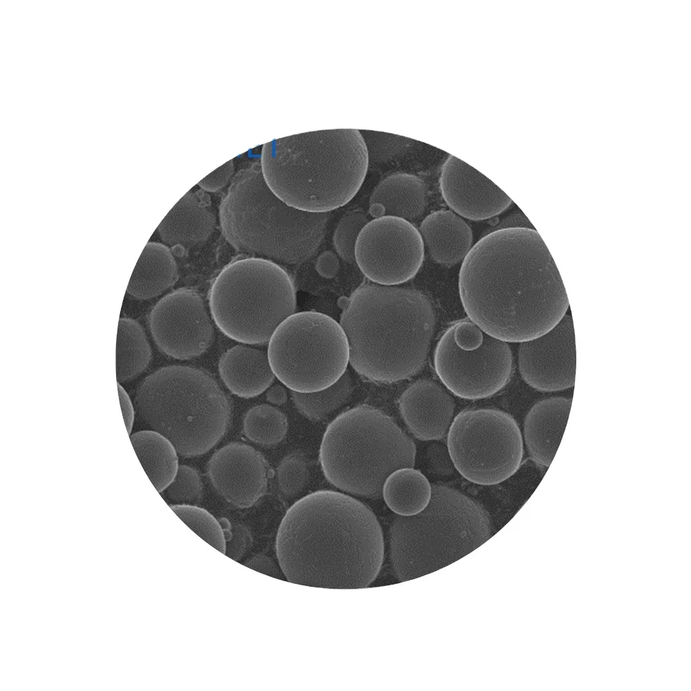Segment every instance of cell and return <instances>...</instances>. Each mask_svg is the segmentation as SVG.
<instances>
[{
	"mask_svg": "<svg viewBox=\"0 0 691 691\" xmlns=\"http://www.w3.org/2000/svg\"><path fill=\"white\" fill-rule=\"evenodd\" d=\"M266 399L273 404L281 405L285 404L287 401V392L282 386L276 384L267 390Z\"/></svg>",
	"mask_w": 691,
	"mask_h": 691,
	"instance_id": "38",
	"label": "cell"
},
{
	"mask_svg": "<svg viewBox=\"0 0 691 691\" xmlns=\"http://www.w3.org/2000/svg\"><path fill=\"white\" fill-rule=\"evenodd\" d=\"M576 357L573 319L566 314L547 333L521 342L518 350L520 374L536 390H563L574 386Z\"/></svg>",
	"mask_w": 691,
	"mask_h": 691,
	"instance_id": "15",
	"label": "cell"
},
{
	"mask_svg": "<svg viewBox=\"0 0 691 691\" xmlns=\"http://www.w3.org/2000/svg\"><path fill=\"white\" fill-rule=\"evenodd\" d=\"M234 173V163L231 160L218 167L198 182V185L207 191H217L223 189L229 182Z\"/></svg>",
	"mask_w": 691,
	"mask_h": 691,
	"instance_id": "35",
	"label": "cell"
},
{
	"mask_svg": "<svg viewBox=\"0 0 691 691\" xmlns=\"http://www.w3.org/2000/svg\"><path fill=\"white\" fill-rule=\"evenodd\" d=\"M427 200L424 182L417 176L396 173L381 180L375 188L370 204H381L385 216H394L410 221L423 214Z\"/></svg>",
	"mask_w": 691,
	"mask_h": 691,
	"instance_id": "24",
	"label": "cell"
},
{
	"mask_svg": "<svg viewBox=\"0 0 691 691\" xmlns=\"http://www.w3.org/2000/svg\"><path fill=\"white\" fill-rule=\"evenodd\" d=\"M369 213L375 218L385 216L384 207L379 203L370 204Z\"/></svg>",
	"mask_w": 691,
	"mask_h": 691,
	"instance_id": "41",
	"label": "cell"
},
{
	"mask_svg": "<svg viewBox=\"0 0 691 691\" xmlns=\"http://www.w3.org/2000/svg\"><path fill=\"white\" fill-rule=\"evenodd\" d=\"M174 513L211 546L226 553V539L218 521L207 510L190 504L170 505Z\"/></svg>",
	"mask_w": 691,
	"mask_h": 691,
	"instance_id": "30",
	"label": "cell"
},
{
	"mask_svg": "<svg viewBox=\"0 0 691 691\" xmlns=\"http://www.w3.org/2000/svg\"><path fill=\"white\" fill-rule=\"evenodd\" d=\"M416 446L381 410L360 405L338 415L327 427L319 448L325 477L348 493L378 498L395 471L413 468Z\"/></svg>",
	"mask_w": 691,
	"mask_h": 691,
	"instance_id": "7",
	"label": "cell"
},
{
	"mask_svg": "<svg viewBox=\"0 0 691 691\" xmlns=\"http://www.w3.org/2000/svg\"><path fill=\"white\" fill-rule=\"evenodd\" d=\"M167 496L179 504H189L200 500L202 482L197 471L181 465L171 483L164 490Z\"/></svg>",
	"mask_w": 691,
	"mask_h": 691,
	"instance_id": "33",
	"label": "cell"
},
{
	"mask_svg": "<svg viewBox=\"0 0 691 691\" xmlns=\"http://www.w3.org/2000/svg\"><path fill=\"white\" fill-rule=\"evenodd\" d=\"M207 471L218 493L240 508L252 507L264 495L269 474L261 453L239 442L230 443L216 451Z\"/></svg>",
	"mask_w": 691,
	"mask_h": 691,
	"instance_id": "16",
	"label": "cell"
},
{
	"mask_svg": "<svg viewBox=\"0 0 691 691\" xmlns=\"http://www.w3.org/2000/svg\"><path fill=\"white\" fill-rule=\"evenodd\" d=\"M215 224L209 196L201 190L189 191L169 211L157 229L167 244L190 247L205 241Z\"/></svg>",
	"mask_w": 691,
	"mask_h": 691,
	"instance_id": "20",
	"label": "cell"
},
{
	"mask_svg": "<svg viewBox=\"0 0 691 691\" xmlns=\"http://www.w3.org/2000/svg\"><path fill=\"white\" fill-rule=\"evenodd\" d=\"M285 415L278 408L261 404L250 408L243 420V431L251 441L262 445H276L286 435Z\"/></svg>",
	"mask_w": 691,
	"mask_h": 691,
	"instance_id": "29",
	"label": "cell"
},
{
	"mask_svg": "<svg viewBox=\"0 0 691 691\" xmlns=\"http://www.w3.org/2000/svg\"><path fill=\"white\" fill-rule=\"evenodd\" d=\"M458 284L469 319L506 342L547 333L569 307L556 263L531 228H504L482 238L464 259Z\"/></svg>",
	"mask_w": 691,
	"mask_h": 691,
	"instance_id": "1",
	"label": "cell"
},
{
	"mask_svg": "<svg viewBox=\"0 0 691 691\" xmlns=\"http://www.w3.org/2000/svg\"><path fill=\"white\" fill-rule=\"evenodd\" d=\"M353 386L349 372L330 387L312 392H291L292 399L297 410L305 417L313 421L327 418L344 405L350 397Z\"/></svg>",
	"mask_w": 691,
	"mask_h": 691,
	"instance_id": "28",
	"label": "cell"
},
{
	"mask_svg": "<svg viewBox=\"0 0 691 691\" xmlns=\"http://www.w3.org/2000/svg\"><path fill=\"white\" fill-rule=\"evenodd\" d=\"M247 565L251 568L258 567L256 570H258L260 568H263V567L262 573L269 575H270L269 573L274 574L276 569L274 565L272 562V560L265 556H255L249 562Z\"/></svg>",
	"mask_w": 691,
	"mask_h": 691,
	"instance_id": "39",
	"label": "cell"
},
{
	"mask_svg": "<svg viewBox=\"0 0 691 691\" xmlns=\"http://www.w3.org/2000/svg\"><path fill=\"white\" fill-rule=\"evenodd\" d=\"M430 500L420 513L397 515L389 536L390 556L402 580L416 560L434 545H475L487 540L491 525L486 510L450 487L433 484Z\"/></svg>",
	"mask_w": 691,
	"mask_h": 691,
	"instance_id": "10",
	"label": "cell"
},
{
	"mask_svg": "<svg viewBox=\"0 0 691 691\" xmlns=\"http://www.w3.org/2000/svg\"><path fill=\"white\" fill-rule=\"evenodd\" d=\"M231 529V536L226 545L225 554L237 560L252 545V536L248 529L244 525L234 522Z\"/></svg>",
	"mask_w": 691,
	"mask_h": 691,
	"instance_id": "34",
	"label": "cell"
},
{
	"mask_svg": "<svg viewBox=\"0 0 691 691\" xmlns=\"http://www.w3.org/2000/svg\"><path fill=\"white\" fill-rule=\"evenodd\" d=\"M209 303L225 334L243 343L261 344L294 314L296 290L290 276L275 263L243 258L220 272L211 285Z\"/></svg>",
	"mask_w": 691,
	"mask_h": 691,
	"instance_id": "8",
	"label": "cell"
},
{
	"mask_svg": "<svg viewBox=\"0 0 691 691\" xmlns=\"http://www.w3.org/2000/svg\"><path fill=\"white\" fill-rule=\"evenodd\" d=\"M447 446L457 471L477 484H499L513 475L523 457L521 431L513 417L492 408L460 412L448 431Z\"/></svg>",
	"mask_w": 691,
	"mask_h": 691,
	"instance_id": "11",
	"label": "cell"
},
{
	"mask_svg": "<svg viewBox=\"0 0 691 691\" xmlns=\"http://www.w3.org/2000/svg\"><path fill=\"white\" fill-rule=\"evenodd\" d=\"M276 552L290 583L362 589L381 569L384 542L381 525L367 505L338 491L319 490L286 511L277 532Z\"/></svg>",
	"mask_w": 691,
	"mask_h": 691,
	"instance_id": "2",
	"label": "cell"
},
{
	"mask_svg": "<svg viewBox=\"0 0 691 691\" xmlns=\"http://www.w3.org/2000/svg\"><path fill=\"white\" fill-rule=\"evenodd\" d=\"M277 484L287 497L299 494L306 485L310 471L305 457L300 453L286 455L277 467Z\"/></svg>",
	"mask_w": 691,
	"mask_h": 691,
	"instance_id": "32",
	"label": "cell"
},
{
	"mask_svg": "<svg viewBox=\"0 0 691 691\" xmlns=\"http://www.w3.org/2000/svg\"><path fill=\"white\" fill-rule=\"evenodd\" d=\"M431 493L428 479L419 470L406 467L395 471L386 478L381 495L393 512L411 516L427 507Z\"/></svg>",
	"mask_w": 691,
	"mask_h": 691,
	"instance_id": "26",
	"label": "cell"
},
{
	"mask_svg": "<svg viewBox=\"0 0 691 691\" xmlns=\"http://www.w3.org/2000/svg\"><path fill=\"white\" fill-rule=\"evenodd\" d=\"M117 389L123 418L128 433L130 435L131 434L135 417L133 406L129 395L123 387L119 384V383H117Z\"/></svg>",
	"mask_w": 691,
	"mask_h": 691,
	"instance_id": "37",
	"label": "cell"
},
{
	"mask_svg": "<svg viewBox=\"0 0 691 691\" xmlns=\"http://www.w3.org/2000/svg\"><path fill=\"white\" fill-rule=\"evenodd\" d=\"M571 399L551 397L537 402L524 422V437L532 460L549 467L556 453L567 423Z\"/></svg>",
	"mask_w": 691,
	"mask_h": 691,
	"instance_id": "19",
	"label": "cell"
},
{
	"mask_svg": "<svg viewBox=\"0 0 691 691\" xmlns=\"http://www.w3.org/2000/svg\"><path fill=\"white\" fill-rule=\"evenodd\" d=\"M502 225L504 228L525 227L533 229L531 223L523 214L513 215L504 220Z\"/></svg>",
	"mask_w": 691,
	"mask_h": 691,
	"instance_id": "40",
	"label": "cell"
},
{
	"mask_svg": "<svg viewBox=\"0 0 691 691\" xmlns=\"http://www.w3.org/2000/svg\"><path fill=\"white\" fill-rule=\"evenodd\" d=\"M329 214L294 208L268 187L254 164L234 178L220 206L223 236L238 252L289 265L312 257L324 238Z\"/></svg>",
	"mask_w": 691,
	"mask_h": 691,
	"instance_id": "5",
	"label": "cell"
},
{
	"mask_svg": "<svg viewBox=\"0 0 691 691\" xmlns=\"http://www.w3.org/2000/svg\"><path fill=\"white\" fill-rule=\"evenodd\" d=\"M355 261L375 283L394 285L413 278L420 269L424 245L419 230L409 221L383 216L369 221L357 238Z\"/></svg>",
	"mask_w": 691,
	"mask_h": 691,
	"instance_id": "13",
	"label": "cell"
},
{
	"mask_svg": "<svg viewBox=\"0 0 691 691\" xmlns=\"http://www.w3.org/2000/svg\"><path fill=\"white\" fill-rule=\"evenodd\" d=\"M218 370L227 388L244 398L259 395L271 386L275 377L267 352L245 345L227 350L220 359Z\"/></svg>",
	"mask_w": 691,
	"mask_h": 691,
	"instance_id": "21",
	"label": "cell"
},
{
	"mask_svg": "<svg viewBox=\"0 0 691 691\" xmlns=\"http://www.w3.org/2000/svg\"><path fill=\"white\" fill-rule=\"evenodd\" d=\"M368 154L356 129L293 135L265 144L261 167L270 189L287 205L327 213L348 203L366 175Z\"/></svg>",
	"mask_w": 691,
	"mask_h": 691,
	"instance_id": "4",
	"label": "cell"
},
{
	"mask_svg": "<svg viewBox=\"0 0 691 691\" xmlns=\"http://www.w3.org/2000/svg\"><path fill=\"white\" fill-rule=\"evenodd\" d=\"M435 323L431 302L422 292L370 282L347 300L340 321L350 365L380 384L407 379L421 370Z\"/></svg>",
	"mask_w": 691,
	"mask_h": 691,
	"instance_id": "3",
	"label": "cell"
},
{
	"mask_svg": "<svg viewBox=\"0 0 691 691\" xmlns=\"http://www.w3.org/2000/svg\"><path fill=\"white\" fill-rule=\"evenodd\" d=\"M439 183L447 205L458 215L470 220L495 216L513 202L491 180L453 155L442 167Z\"/></svg>",
	"mask_w": 691,
	"mask_h": 691,
	"instance_id": "17",
	"label": "cell"
},
{
	"mask_svg": "<svg viewBox=\"0 0 691 691\" xmlns=\"http://www.w3.org/2000/svg\"><path fill=\"white\" fill-rule=\"evenodd\" d=\"M135 401L143 421L184 457L209 451L231 421L232 407L225 392L209 373L193 367L157 370L141 382Z\"/></svg>",
	"mask_w": 691,
	"mask_h": 691,
	"instance_id": "6",
	"label": "cell"
},
{
	"mask_svg": "<svg viewBox=\"0 0 691 691\" xmlns=\"http://www.w3.org/2000/svg\"><path fill=\"white\" fill-rule=\"evenodd\" d=\"M434 368L453 394L479 399L495 395L509 383L513 356L506 341L466 319L453 323L442 335L435 350Z\"/></svg>",
	"mask_w": 691,
	"mask_h": 691,
	"instance_id": "12",
	"label": "cell"
},
{
	"mask_svg": "<svg viewBox=\"0 0 691 691\" xmlns=\"http://www.w3.org/2000/svg\"><path fill=\"white\" fill-rule=\"evenodd\" d=\"M268 360L274 375L292 391L312 392L337 382L347 370L349 345L341 325L316 312L294 313L272 335Z\"/></svg>",
	"mask_w": 691,
	"mask_h": 691,
	"instance_id": "9",
	"label": "cell"
},
{
	"mask_svg": "<svg viewBox=\"0 0 691 691\" xmlns=\"http://www.w3.org/2000/svg\"><path fill=\"white\" fill-rule=\"evenodd\" d=\"M178 278V267L169 249L149 242L135 265L126 292L138 299H149L172 287Z\"/></svg>",
	"mask_w": 691,
	"mask_h": 691,
	"instance_id": "23",
	"label": "cell"
},
{
	"mask_svg": "<svg viewBox=\"0 0 691 691\" xmlns=\"http://www.w3.org/2000/svg\"><path fill=\"white\" fill-rule=\"evenodd\" d=\"M368 222L366 214L360 210L350 211L339 220L333 235V243L337 253L343 261L349 263L354 262L357 238Z\"/></svg>",
	"mask_w": 691,
	"mask_h": 691,
	"instance_id": "31",
	"label": "cell"
},
{
	"mask_svg": "<svg viewBox=\"0 0 691 691\" xmlns=\"http://www.w3.org/2000/svg\"><path fill=\"white\" fill-rule=\"evenodd\" d=\"M151 349L143 328L135 320H119L116 343V377L117 383L140 375L151 360Z\"/></svg>",
	"mask_w": 691,
	"mask_h": 691,
	"instance_id": "27",
	"label": "cell"
},
{
	"mask_svg": "<svg viewBox=\"0 0 691 691\" xmlns=\"http://www.w3.org/2000/svg\"><path fill=\"white\" fill-rule=\"evenodd\" d=\"M144 471L159 492L173 480L178 469L177 451L164 436L153 430H140L129 435Z\"/></svg>",
	"mask_w": 691,
	"mask_h": 691,
	"instance_id": "25",
	"label": "cell"
},
{
	"mask_svg": "<svg viewBox=\"0 0 691 691\" xmlns=\"http://www.w3.org/2000/svg\"><path fill=\"white\" fill-rule=\"evenodd\" d=\"M455 407L448 392L430 379L414 382L399 399V410L408 430L423 441L445 436L453 422Z\"/></svg>",
	"mask_w": 691,
	"mask_h": 691,
	"instance_id": "18",
	"label": "cell"
},
{
	"mask_svg": "<svg viewBox=\"0 0 691 691\" xmlns=\"http://www.w3.org/2000/svg\"><path fill=\"white\" fill-rule=\"evenodd\" d=\"M419 231L430 256L444 266L451 267L464 261L471 249V227L451 211L431 213L422 222Z\"/></svg>",
	"mask_w": 691,
	"mask_h": 691,
	"instance_id": "22",
	"label": "cell"
},
{
	"mask_svg": "<svg viewBox=\"0 0 691 691\" xmlns=\"http://www.w3.org/2000/svg\"><path fill=\"white\" fill-rule=\"evenodd\" d=\"M149 324L159 349L178 359L200 355L214 338L204 300L191 288H179L162 297L151 311Z\"/></svg>",
	"mask_w": 691,
	"mask_h": 691,
	"instance_id": "14",
	"label": "cell"
},
{
	"mask_svg": "<svg viewBox=\"0 0 691 691\" xmlns=\"http://www.w3.org/2000/svg\"><path fill=\"white\" fill-rule=\"evenodd\" d=\"M315 267L319 275L326 278H332L337 275L339 269V257L332 251H325L319 256Z\"/></svg>",
	"mask_w": 691,
	"mask_h": 691,
	"instance_id": "36",
	"label": "cell"
}]
</instances>
